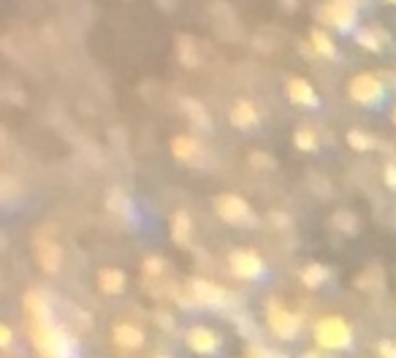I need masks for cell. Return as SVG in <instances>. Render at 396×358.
<instances>
[{"label":"cell","mask_w":396,"mask_h":358,"mask_svg":"<svg viewBox=\"0 0 396 358\" xmlns=\"http://www.w3.org/2000/svg\"><path fill=\"white\" fill-rule=\"evenodd\" d=\"M30 334H33V345H36V350L41 356L46 358L74 356V342H71V337L60 326H54V323H33Z\"/></svg>","instance_id":"6da1fadb"},{"label":"cell","mask_w":396,"mask_h":358,"mask_svg":"<svg viewBox=\"0 0 396 358\" xmlns=\"http://www.w3.org/2000/svg\"><path fill=\"white\" fill-rule=\"evenodd\" d=\"M315 342H317V348H326V350H345V348H351L353 342L351 323L342 320L340 315L320 317L315 323Z\"/></svg>","instance_id":"7a4b0ae2"},{"label":"cell","mask_w":396,"mask_h":358,"mask_svg":"<svg viewBox=\"0 0 396 358\" xmlns=\"http://www.w3.org/2000/svg\"><path fill=\"white\" fill-rule=\"evenodd\" d=\"M317 17H320V22L337 28L340 33H348L358 22V8L353 0H329L326 6L317 8Z\"/></svg>","instance_id":"3957f363"},{"label":"cell","mask_w":396,"mask_h":358,"mask_svg":"<svg viewBox=\"0 0 396 358\" xmlns=\"http://www.w3.org/2000/svg\"><path fill=\"white\" fill-rule=\"evenodd\" d=\"M348 95H351V101L361 103V106H375L383 101L386 85L377 74H355L348 82Z\"/></svg>","instance_id":"277c9868"},{"label":"cell","mask_w":396,"mask_h":358,"mask_svg":"<svg viewBox=\"0 0 396 358\" xmlns=\"http://www.w3.org/2000/svg\"><path fill=\"white\" fill-rule=\"evenodd\" d=\"M215 212H218V218L225 220L228 225H250L253 223V209H250V204L242 198V196H236V193H222L215 198Z\"/></svg>","instance_id":"5b68a950"},{"label":"cell","mask_w":396,"mask_h":358,"mask_svg":"<svg viewBox=\"0 0 396 358\" xmlns=\"http://www.w3.org/2000/svg\"><path fill=\"white\" fill-rule=\"evenodd\" d=\"M266 320H269V328L280 337V339H293L296 334H299V328H302V317L296 313H291V310H285L280 302H269V307H266Z\"/></svg>","instance_id":"8992f818"},{"label":"cell","mask_w":396,"mask_h":358,"mask_svg":"<svg viewBox=\"0 0 396 358\" xmlns=\"http://www.w3.org/2000/svg\"><path fill=\"white\" fill-rule=\"evenodd\" d=\"M228 266H231V271H233L239 280H258V277H264V271H266L264 258H261L256 250H247V247L233 250V253L228 255Z\"/></svg>","instance_id":"52a82bcc"},{"label":"cell","mask_w":396,"mask_h":358,"mask_svg":"<svg viewBox=\"0 0 396 358\" xmlns=\"http://www.w3.org/2000/svg\"><path fill=\"white\" fill-rule=\"evenodd\" d=\"M185 342H187V348H190L193 353H198V356H215L218 348H220V337H218L212 328H207V326H193V328L185 334Z\"/></svg>","instance_id":"ba28073f"},{"label":"cell","mask_w":396,"mask_h":358,"mask_svg":"<svg viewBox=\"0 0 396 358\" xmlns=\"http://www.w3.org/2000/svg\"><path fill=\"white\" fill-rule=\"evenodd\" d=\"M228 120H231V125L239 128V131H253V128L258 125L261 114H258V106H256L250 98H239V101L231 106Z\"/></svg>","instance_id":"9c48e42d"},{"label":"cell","mask_w":396,"mask_h":358,"mask_svg":"<svg viewBox=\"0 0 396 358\" xmlns=\"http://www.w3.org/2000/svg\"><path fill=\"white\" fill-rule=\"evenodd\" d=\"M190 293H193V302H198L204 307H222L225 304V291L204 277H196L190 282Z\"/></svg>","instance_id":"30bf717a"},{"label":"cell","mask_w":396,"mask_h":358,"mask_svg":"<svg viewBox=\"0 0 396 358\" xmlns=\"http://www.w3.org/2000/svg\"><path fill=\"white\" fill-rule=\"evenodd\" d=\"M285 92L291 98V103L296 106H307V109H315L320 101H317V90L312 87V82L304 79V76H291L288 85H285Z\"/></svg>","instance_id":"8fae6325"},{"label":"cell","mask_w":396,"mask_h":358,"mask_svg":"<svg viewBox=\"0 0 396 358\" xmlns=\"http://www.w3.org/2000/svg\"><path fill=\"white\" fill-rule=\"evenodd\" d=\"M36 261L39 266L49 271V274H57L60 266H63V250L54 239H39L36 242Z\"/></svg>","instance_id":"7c38bea8"},{"label":"cell","mask_w":396,"mask_h":358,"mask_svg":"<svg viewBox=\"0 0 396 358\" xmlns=\"http://www.w3.org/2000/svg\"><path fill=\"white\" fill-rule=\"evenodd\" d=\"M171 155L176 160L182 163H198L201 155H204V147L196 136H187V134H179L171 138Z\"/></svg>","instance_id":"4fadbf2b"},{"label":"cell","mask_w":396,"mask_h":358,"mask_svg":"<svg viewBox=\"0 0 396 358\" xmlns=\"http://www.w3.org/2000/svg\"><path fill=\"white\" fill-rule=\"evenodd\" d=\"M114 345L117 348H123V350H138L141 345H144V331L138 328V326H133V323H120V326H114Z\"/></svg>","instance_id":"5bb4252c"},{"label":"cell","mask_w":396,"mask_h":358,"mask_svg":"<svg viewBox=\"0 0 396 358\" xmlns=\"http://www.w3.org/2000/svg\"><path fill=\"white\" fill-rule=\"evenodd\" d=\"M179 106H182V112L187 114V120L196 123V128H201V131H209V128H212V117H209L207 106H204L198 98H182Z\"/></svg>","instance_id":"9a60e30c"},{"label":"cell","mask_w":396,"mask_h":358,"mask_svg":"<svg viewBox=\"0 0 396 358\" xmlns=\"http://www.w3.org/2000/svg\"><path fill=\"white\" fill-rule=\"evenodd\" d=\"M386 41H388V33H386L383 28H377V25L361 28V30L355 33V44L361 46V49H366V52H372V54L383 52V44H386Z\"/></svg>","instance_id":"2e32d148"},{"label":"cell","mask_w":396,"mask_h":358,"mask_svg":"<svg viewBox=\"0 0 396 358\" xmlns=\"http://www.w3.org/2000/svg\"><path fill=\"white\" fill-rule=\"evenodd\" d=\"M190 233H193L190 215H187L185 209H176L174 215H171V239H174V244L187 247V244H190Z\"/></svg>","instance_id":"e0dca14e"},{"label":"cell","mask_w":396,"mask_h":358,"mask_svg":"<svg viewBox=\"0 0 396 358\" xmlns=\"http://www.w3.org/2000/svg\"><path fill=\"white\" fill-rule=\"evenodd\" d=\"M25 307H28V313L33 317V323H54L52 320V307H49V302L41 293H36V291L25 293Z\"/></svg>","instance_id":"ac0fdd59"},{"label":"cell","mask_w":396,"mask_h":358,"mask_svg":"<svg viewBox=\"0 0 396 358\" xmlns=\"http://www.w3.org/2000/svg\"><path fill=\"white\" fill-rule=\"evenodd\" d=\"M98 288H101L103 293H109V296L123 293V291H125V271H120V268H101V274H98Z\"/></svg>","instance_id":"d6986e66"},{"label":"cell","mask_w":396,"mask_h":358,"mask_svg":"<svg viewBox=\"0 0 396 358\" xmlns=\"http://www.w3.org/2000/svg\"><path fill=\"white\" fill-rule=\"evenodd\" d=\"M176 54H179V63L182 65H187V68H198V46H196V39L193 36H187V33H182V36H176Z\"/></svg>","instance_id":"ffe728a7"},{"label":"cell","mask_w":396,"mask_h":358,"mask_svg":"<svg viewBox=\"0 0 396 358\" xmlns=\"http://www.w3.org/2000/svg\"><path fill=\"white\" fill-rule=\"evenodd\" d=\"M309 46H312L315 54H320V57H337V46H334L331 36H329L323 28H312V33H309Z\"/></svg>","instance_id":"44dd1931"},{"label":"cell","mask_w":396,"mask_h":358,"mask_svg":"<svg viewBox=\"0 0 396 358\" xmlns=\"http://www.w3.org/2000/svg\"><path fill=\"white\" fill-rule=\"evenodd\" d=\"M302 285L309 288V291H315V288H320L323 282H326V277H329V268L323 266V264H307V266L302 268Z\"/></svg>","instance_id":"7402d4cb"},{"label":"cell","mask_w":396,"mask_h":358,"mask_svg":"<svg viewBox=\"0 0 396 358\" xmlns=\"http://www.w3.org/2000/svg\"><path fill=\"white\" fill-rule=\"evenodd\" d=\"M293 144H296V149H302V152H315V149H317V134H315L309 125H302V128H296V134H293Z\"/></svg>","instance_id":"603a6c76"},{"label":"cell","mask_w":396,"mask_h":358,"mask_svg":"<svg viewBox=\"0 0 396 358\" xmlns=\"http://www.w3.org/2000/svg\"><path fill=\"white\" fill-rule=\"evenodd\" d=\"M348 144L355 152H369L375 147V138L369 134H364V131H358V128H353V131H348Z\"/></svg>","instance_id":"cb8c5ba5"},{"label":"cell","mask_w":396,"mask_h":358,"mask_svg":"<svg viewBox=\"0 0 396 358\" xmlns=\"http://www.w3.org/2000/svg\"><path fill=\"white\" fill-rule=\"evenodd\" d=\"M334 228H340L342 233H355V215L340 209V212L334 215Z\"/></svg>","instance_id":"d4e9b609"},{"label":"cell","mask_w":396,"mask_h":358,"mask_svg":"<svg viewBox=\"0 0 396 358\" xmlns=\"http://www.w3.org/2000/svg\"><path fill=\"white\" fill-rule=\"evenodd\" d=\"M163 271H166V261H163L160 255H149V258H144V274H147V277L158 280Z\"/></svg>","instance_id":"484cf974"},{"label":"cell","mask_w":396,"mask_h":358,"mask_svg":"<svg viewBox=\"0 0 396 358\" xmlns=\"http://www.w3.org/2000/svg\"><path fill=\"white\" fill-rule=\"evenodd\" d=\"M106 207H109L112 212H125V209H128V198L123 196V190H120V187H114V190L109 193V198H106Z\"/></svg>","instance_id":"4316f807"},{"label":"cell","mask_w":396,"mask_h":358,"mask_svg":"<svg viewBox=\"0 0 396 358\" xmlns=\"http://www.w3.org/2000/svg\"><path fill=\"white\" fill-rule=\"evenodd\" d=\"M377 353H380V358H396V342L383 339V342L377 345Z\"/></svg>","instance_id":"83f0119b"},{"label":"cell","mask_w":396,"mask_h":358,"mask_svg":"<svg viewBox=\"0 0 396 358\" xmlns=\"http://www.w3.org/2000/svg\"><path fill=\"white\" fill-rule=\"evenodd\" d=\"M11 342H14V334H11L8 323H0V348H11Z\"/></svg>","instance_id":"f1b7e54d"},{"label":"cell","mask_w":396,"mask_h":358,"mask_svg":"<svg viewBox=\"0 0 396 358\" xmlns=\"http://www.w3.org/2000/svg\"><path fill=\"white\" fill-rule=\"evenodd\" d=\"M383 179H386V185L396 190V163H388L386 169H383Z\"/></svg>","instance_id":"f546056e"},{"label":"cell","mask_w":396,"mask_h":358,"mask_svg":"<svg viewBox=\"0 0 396 358\" xmlns=\"http://www.w3.org/2000/svg\"><path fill=\"white\" fill-rule=\"evenodd\" d=\"M250 160H253V163H256L258 169H261V166H266V169H269V166H274V163H271V160L266 158L264 152H253V155H250Z\"/></svg>","instance_id":"4dcf8cb0"},{"label":"cell","mask_w":396,"mask_h":358,"mask_svg":"<svg viewBox=\"0 0 396 358\" xmlns=\"http://www.w3.org/2000/svg\"><path fill=\"white\" fill-rule=\"evenodd\" d=\"M282 3H285V8H288V11H293V8H296V0H282Z\"/></svg>","instance_id":"1f68e13d"},{"label":"cell","mask_w":396,"mask_h":358,"mask_svg":"<svg viewBox=\"0 0 396 358\" xmlns=\"http://www.w3.org/2000/svg\"><path fill=\"white\" fill-rule=\"evenodd\" d=\"M302 358H320L317 353H307V356H302Z\"/></svg>","instance_id":"d6a6232c"},{"label":"cell","mask_w":396,"mask_h":358,"mask_svg":"<svg viewBox=\"0 0 396 358\" xmlns=\"http://www.w3.org/2000/svg\"><path fill=\"white\" fill-rule=\"evenodd\" d=\"M386 3H391V6H396V0H386Z\"/></svg>","instance_id":"836d02e7"},{"label":"cell","mask_w":396,"mask_h":358,"mask_svg":"<svg viewBox=\"0 0 396 358\" xmlns=\"http://www.w3.org/2000/svg\"><path fill=\"white\" fill-rule=\"evenodd\" d=\"M394 123H396V109H394Z\"/></svg>","instance_id":"e575fe53"}]
</instances>
